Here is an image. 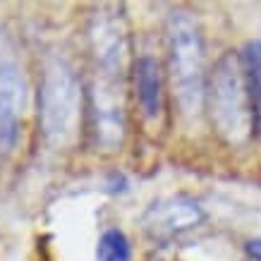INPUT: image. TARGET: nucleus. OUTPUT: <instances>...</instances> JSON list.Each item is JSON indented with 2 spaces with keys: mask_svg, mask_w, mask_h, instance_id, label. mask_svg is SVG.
<instances>
[{
  "mask_svg": "<svg viewBox=\"0 0 261 261\" xmlns=\"http://www.w3.org/2000/svg\"><path fill=\"white\" fill-rule=\"evenodd\" d=\"M168 72L177 108L185 118H197L206 103V48L197 17L187 10H173L166 27Z\"/></svg>",
  "mask_w": 261,
  "mask_h": 261,
  "instance_id": "1",
  "label": "nucleus"
},
{
  "mask_svg": "<svg viewBox=\"0 0 261 261\" xmlns=\"http://www.w3.org/2000/svg\"><path fill=\"white\" fill-rule=\"evenodd\" d=\"M82 87L63 58H53L43 70L39 89V125L50 149H67L80 132Z\"/></svg>",
  "mask_w": 261,
  "mask_h": 261,
  "instance_id": "2",
  "label": "nucleus"
},
{
  "mask_svg": "<svg viewBox=\"0 0 261 261\" xmlns=\"http://www.w3.org/2000/svg\"><path fill=\"white\" fill-rule=\"evenodd\" d=\"M206 106L216 132L228 144H245L254 135L252 106L240 67V53L228 50L216 60L206 84Z\"/></svg>",
  "mask_w": 261,
  "mask_h": 261,
  "instance_id": "3",
  "label": "nucleus"
},
{
  "mask_svg": "<svg viewBox=\"0 0 261 261\" xmlns=\"http://www.w3.org/2000/svg\"><path fill=\"white\" fill-rule=\"evenodd\" d=\"M89 46L96 63V74L120 80L127 70L129 39L125 17L118 10H98L89 24Z\"/></svg>",
  "mask_w": 261,
  "mask_h": 261,
  "instance_id": "4",
  "label": "nucleus"
},
{
  "mask_svg": "<svg viewBox=\"0 0 261 261\" xmlns=\"http://www.w3.org/2000/svg\"><path fill=\"white\" fill-rule=\"evenodd\" d=\"M89 113L94 139L103 151H115L125 137V96L122 82L96 74L89 89Z\"/></svg>",
  "mask_w": 261,
  "mask_h": 261,
  "instance_id": "5",
  "label": "nucleus"
},
{
  "mask_svg": "<svg viewBox=\"0 0 261 261\" xmlns=\"http://www.w3.org/2000/svg\"><path fill=\"white\" fill-rule=\"evenodd\" d=\"M27 108V80L15 60H0V153L17 146Z\"/></svg>",
  "mask_w": 261,
  "mask_h": 261,
  "instance_id": "6",
  "label": "nucleus"
},
{
  "mask_svg": "<svg viewBox=\"0 0 261 261\" xmlns=\"http://www.w3.org/2000/svg\"><path fill=\"white\" fill-rule=\"evenodd\" d=\"M204 221L201 206L190 197H168L161 199L149 208L144 218L146 228L153 235H175L187 228H194Z\"/></svg>",
  "mask_w": 261,
  "mask_h": 261,
  "instance_id": "7",
  "label": "nucleus"
},
{
  "mask_svg": "<svg viewBox=\"0 0 261 261\" xmlns=\"http://www.w3.org/2000/svg\"><path fill=\"white\" fill-rule=\"evenodd\" d=\"M132 72L139 108L149 120H159L163 113V72L159 60L153 56H139Z\"/></svg>",
  "mask_w": 261,
  "mask_h": 261,
  "instance_id": "8",
  "label": "nucleus"
},
{
  "mask_svg": "<svg viewBox=\"0 0 261 261\" xmlns=\"http://www.w3.org/2000/svg\"><path fill=\"white\" fill-rule=\"evenodd\" d=\"M240 67L245 77L247 96L252 106V120H254V135L261 132V41L252 39L247 41L240 50Z\"/></svg>",
  "mask_w": 261,
  "mask_h": 261,
  "instance_id": "9",
  "label": "nucleus"
},
{
  "mask_svg": "<svg viewBox=\"0 0 261 261\" xmlns=\"http://www.w3.org/2000/svg\"><path fill=\"white\" fill-rule=\"evenodd\" d=\"M96 261H132V247L122 230H106L96 247Z\"/></svg>",
  "mask_w": 261,
  "mask_h": 261,
  "instance_id": "10",
  "label": "nucleus"
},
{
  "mask_svg": "<svg viewBox=\"0 0 261 261\" xmlns=\"http://www.w3.org/2000/svg\"><path fill=\"white\" fill-rule=\"evenodd\" d=\"M247 254H249L254 261H261V240H249V242H247Z\"/></svg>",
  "mask_w": 261,
  "mask_h": 261,
  "instance_id": "11",
  "label": "nucleus"
},
{
  "mask_svg": "<svg viewBox=\"0 0 261 261\" xmlns=\"http://www.w3.org/2000/svg\"><path fill=\"white\" fill-rule=\"evenodd\" d=\"M259 137H261V132H259Z\"/></svg>",
  "mask_w": 261,
  "mask_h": 261,
  "instance_id": "12",
  "label": "nucleus"
}]
</instances>
